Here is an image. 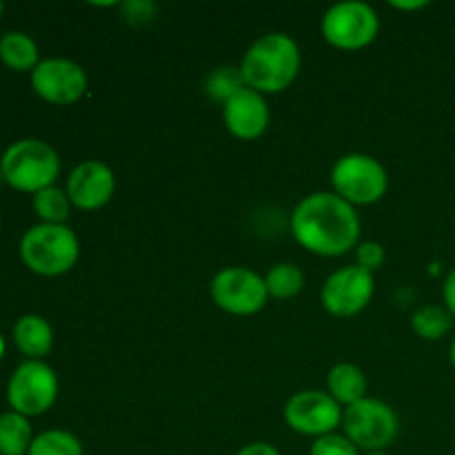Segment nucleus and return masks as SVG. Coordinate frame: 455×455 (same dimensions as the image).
Returning <instances> with one entry per match:
<instances>
[{
  "instance_id": "obj_32",
  "label": "nucleus",
  "mask_w": 455,
  "mask_h": 455,
  "mask_svg": "<svg viewBox=\"0 0 455 455\" xmlns=\"http://www.w3.org/2000/svg\"><path fill=\"white\" fill-rule=\"evenodd\" d=\"M364 455H387L385 451H371V453H364Z\"/></svg>"
},
{
  "instance_id": "obj_15",
  "label": "nucleus",
  "mask_w": 455,
  "mask_h": 455,
  "mask_svg": "<svg viewBox=\"0 0 455 455\" xmlns=\"http://www.w3.org/2000/svg\"><path fill=\"white\" fill-rule=\"evenodd\" d=\"M13 340L29 360H43L53 347V329L43 315H22L13 327Z\"/></svg>"
},
{
  "instance_id": "obj_12",
  "label": "nucleus",
  "mask_w": 455,
  "mask_h": 455,
  "mask_svg": "<svg viewBox=\"0 0 455 455\" xmlns=\"http://www.w3.org/2000/svg\"><path fill=\"white\" fill-rule=\"evenodd\" d=\"M31 87L52 105H74L87 92V74L78 62L47 58L31 71Z\"/></svg>"
},
{
  "instance_id": "obj_14",
  "label": "nucleus",
  "mask_w": 455,
  "mask_h": 455,
  "mask_svg": "<svg viewBox=\"0 0 455 455\" xmlns=\"http://www.w3.org/2000/svg\"><path fill=\"white\" fill-rule=\"evenodd\" d=\"M222 120L238 140H256L269 127V105L265 96L244 84L222 105Z\"/></svg>"
},
{
  "instance_id": "obj_2",
  "label": "nucleus",
  "mask_w": 455,
  "mask_h": 455,
  "mask_svg": "<svg viewBox=\"0 0 455 455\" xmlns=\"http://www.w3.org/2000/svg\"><path fill=\"white\" fill-rule=\"evenodd\" d=\"M244 84L253 92L280 93L300 74V47L287 34H267L247 49L240 65Z\"/></svg>"
},
{
  "instance_id": "obj_5",
  "label": "nucleus",
  "mask_w": 455,
  "mask_h": 455,
  "mask_svg": "<svg viewBox=\"0 0 455 455\" xmlns=\"http://www.w3.org/2000/svg\"><path fill=\"white\" fill-rule=\"evenodd\" d=\"M342 429L358 451H385L400 431L394 409L378 398H364L342 411Z\"/></svg>"
},
{
  "instance_id": "obj_13",
  "label": "nucleus",
  "mask_w": 455,
  "mask_h": 455,
  "mask_svg": "<svg viewBox=\"0 0 455 455\" xmlns=\"http://www.w3.org/2000/svg\"><path fill=\"white\" fill-rule=\"evenodd\" d=\"M114 191V172L100 160H84L67 178L69 203L83 212H96V209L105 207Z\"/></svg>"
},
{
  "instance_id": "obj_33",
  "label": "nucleus",
  "mask_w": 455,
  "mask_h": 455,
  "mask_svg": "<svg viewBox=\"0 0 455 455\" xmlns=\"http://www.w3.org/2000/svg\"><path fill=\"white\" fill-rule=\"evenodd\" d=\"M3 9H4V7H3V3H0V16H3Z\"/></svg>"
},
{
  "instance_id": "obj_27",
  "label": "nucleus",
  "mask_w": 455,
  "mask_h": 455,
  "mask_svg": "<svg viewBox=\"0 0 455 455\" xmlns=\"http://www.w3.org/2000/svg\"><path fill=\"white\" fill-rule=\"evenodd\" d=\"M443 300H444V309L455 318V269L447 275L443 284Z\"/></svg>"
},
{
  "instance_id": "obj_24",
  "label": "nucleus",
  "mask_w": 455,
  "mask_h": 455,
  "mask_svg": "<svg viewBox=\"0 0 455 455\" xmlns=\"http://www.w3.org/2000/svg\"><path fill=\"white\" fill-rule=\"evenodd\" d=\"M309 455H360L358 447L351 443L347 435L329 434L323 438H315V443L311 444Z\"/></svg>"
},
{
  "instance_id": "obj_19",
  "label": "nucleus",
  "mask_w": 455,
  "mask_h": 455,
  "mask_svg": "<svg viewBox=\"0 0 455 455\" xmlns=\"http://www.w3.org/2000/svg\"><path fill=\"white\" fill-rule=\"evenodd\" d=\"M265 284L271 298L289 300V298H296L302 291V287H305V275L291 262H280V265L271 267L265 278Z\"/></svg>"
},
{
  "instance_id": "obj_10",
  "label": "nucleus",
  "mask_w": 455,
  "mask_h": 455,
  "mask_svg": "<svg viewBox=\"0 0 455 455\" xmlns=\"http://www.w3.org/2000/svg\"><path fill=\"white\" fill-rule=\"evenodd\" d=\"M284 420L296 434L323 438L336 434V427L342 425V409L327 391L307 389L289 398Z\"/></svg>"
},
{
  "instance_id": "obj_28",
  "label": "nucleus",
  "mask_w": 455,
  "mask_h": 455,
  "mask_svg": "<svg viewBox=\"0 0 455 455\" xmlns=\"http://www.w3.org/2000/svg\"><path fill=\"white\" fill-rule=\"evenodd\" d=\"M235 455H280L278 449L269 443H251L247 447L240 449Z\"/></svg>"
},
{
  "instance_id": "obj_4",
  "label": "nucleus",
  "mask_w": 455,
  "mask_h": 455,
  "mask_svg": "<svg viewBox=\"0 0 455 455\" xmlns=\"http://www.w3.org/2000/svg\"><path fill=\"white\" fill-rule=\"evenodd\" d=\"M78 238L67 225L40 222L20 240V258L27 269L47 278L67 274L78 260Z\"/></svg>"
},
{
  "instance_id": "obj_23",
  "label": "nucleus",
  "mask_w": 455,
  "mask_h": 455,
  "mask_svg": "<svg viewBox=\"0 0 455 455\" xmlns=\"http://www.w3.org/2000/svg\"><path fill=\"white\" fill-rule=\"evenodd\" d=\"M243 87V74H240V69H235V67H218V69H213L212 74L207 76V83H204L207 96L213 98L216 102H222V105Z\"/></svg>"
},
{
  "instance_id": "obj_18",
  "label": "nucleus",
  "mask_w": 455,
  "mask_h": 455,
  "mask_svg": "<svg viewBox=\"0 0 455 455\" xmlns=\"http://www.w3.org/2000/svg\"><path fill=\"white\" fill-rule=\"evenodd\" d=\"M34 435L25 416L7 411L0 416V455H27Z\"/></svg>"
},
{
  "instance_id": "obj_8",
  "label": "nucleus",
  "mask_w": 455,
  "mask_h": 455,
  "mask_svg": "<svg viewBox=\"0 0 455 455\" xmlns=\"http://www.w3.org/2000/svg\"><path fill=\"white\" fill-rule=\"evenodd\" d=\"M58 398V378L43 360H27L12 373L7 400L20 416H43Z\"/></svg>"
},
{
  "instance_id": "obj_26",
  "label": "nucleus",
  "mask_w": 455,
  "mask_h": 455,
  "mask_svg": "<svg viewBox=\"0 0 455 455\" xmlns=\"http://www.w3.org/2000/svg\"><path fill=\"white\" fill-rule=\"evenodd\" d=\"M120 9H123V16L129 25H145L154 18L156 4L147 3V0H132V3L120 4Z\"/></svg>"
},
{
  "instance_id": "obj_31",
  "label": "nucleus",
  "mask_w": 455,
  "mask_h": 455,
  "mask_svg": "<svg viewBox=\"0 0 455 455\" xmlns=\"http://www.w3.org/2000/svg\"><path fill=\"white\" fill-rule=\"evenodd\" d=\"M3 355H4V340L3 336H0V360H3Z\"/></svg>"
},
{
  "instance_id": "obj_3",
  "label": "nucleus",
  "mask_w": 455,
  "mask_h": 455,
  "mask_svg": "<svg viewBox=\"0 0 455 455\" xmlns=\"http://www.w3.org/2000/svg\"><path fill=\"white\" fill-rule=\"evenodd\" d=\"M58 176H60V158L56 149L38 138L13 142L0 158V178L9 187L25 194L36 196L38 191L49 189Z\"/></svg>"
},
{
  "instance_id": "obj_20",
  "label": "nucleus",
  "mask_w": 455,
  "mask_h": 455,
  "mask_svg": "<svg viewBox=\"0 0 455 455\" xmlns=\"http://www.w3.org/2000/svg\"><path fill=\"white\" fill-rule=\"evenodd\" d=\"M451 324L453 315L438 305L422 307V309H418L411 318L413 331H416V336L422 338V340H440L443 336H447Z\"/></svg>"
},
{
  "instance_id": "obj_11",
  "label": "nucleus",
  "mask_w": 455,
  "mask_h": 455,
  "mask_svg": "<svg viewBox=\"0 0 455 455\" xmlns=\"http://www.w3.org/2000/svg\"><path fill=\"white\" fill-rule=\"evenodd\" d=\"M373 291H376L373 275L360 269L358 265H351L329 275L323 293H320V300H323L324 309L336 318H354L371 302Z\"/></svg>"
},
{
  "instance_id": "obj_1",
  "label": "nucleus",
  "mask_w": 455,
  "mask_h": 455,
  "mask_svg": "<svg viewBox=\"0 0 455 455\" xmlns=\"http://www.w3.org/2000/svg\"><path fill=\"white\" fill-rule=\"evenodd\" d=\"M291 234L315 256H345L358 244L360 218L354 204L333 191H318L298 203L291 213Z\"/></svg>"
},
{
  "instance_id": "obj_16",
  "label": "nucleus",
  "mask_w": 455,
  "mask_h": 455,
  "mask_svg": "<svg viewBox=\"0 0 455 455\" xmlns=\"http://www.w3.org/2000/svg\"><path fill=\"white\" fill-rule=\"evenodd\" d=\"M367 376L363 373V369L351 363L336 364L327 376V394L340 407L342 404L351 407V404L367 398Z\"/></svg>"
},
{
  "instance_id": "obj_7",
  "label": "nucleus",
  "mask_w": 455,
  "mask_h": 455,
  "mask_svg": "<svg viewBox=\"0 0 455 455\" xmlns=\"http://www.w3.org/2000/svg\"><path fill=\"white\" fill-rule=\"evenodd\" d=\"M378 31H380V20L376 9L358 0L333 4L323 18L324 40L342 52H358L369 47L378 38Z\"/></svg>"
},
{
  "instance_id": "obj_17",
  "label": "nucleus",
  "mask_w": 455,
  "mask_h": 455,
  "mask_svg": "<svg viewBox=\"0 0 455 455\" xmlns=\"http://www.w3.org/2000/svg\"><path fill=\"white\" fill-rule=\"evenodd\" d=\"M0 60L13 71H34L38 67V47L22 31H9L0 38Z\"/></svg>"
},
{
  "instance_id": "obj_22",
  "label": "nucleus",
  "mask_w": 455,
  "mask_h": 455,
  "mask_svg": "<svg viewBox=\"0 0 455 455\" xmlns=\"http://www.w3.org/2000/svg\"><path fill=\"white\" fill-rule=\"evenodd\" d=\"M27 455H83V444L69 431L52 429L36 435Z\"/></svg>"
},
{
  "instance_id": "obj_25",
  "label": "nucleus",
  "mask_w": 455,
  "mask_h": 455,
  "mask_svg": "<svg viewBox=\"0 0 455 455\" xmlns=\"http://www.w3.org/2000/svg\"><path fill=\"white\" fill-rule=\"evenodd\" d=\"M355 262H358L360 269L373 274V271L385 265V249H382L380 243H373V240L358 244L355 247Z\"/></svg>"
},
{
  "instance_id": "obj_9",
  "label": "nucleus",
  "mask_w": 455,
  "mask_h": 455,
  "mask_svg": "<svg viewBox=\"0 0 455 455\" xmlns=\"http://www.w3.org/2000/svg\"><path fill=\"white\" fill-rule=\"evenodd\" d=\"M212 298L231 315H253L265 309L269 300L265 278L244 267H227L212 280Z\"/></svg>"
},
{
  "instance_id": "obj_6",
  "label": "nucleus",
  "mask_w": 455,
  "mask_h": 455,
  "mask_svg": "<svg viewBox=\"0 0 455 455\" xmlns=\"http://www.w3.org/2000/svg\"><path fill=\"white\" fill-rule=\"evenodd\" d=\"M333 194L349 204H373L389 189V173L367 154L342 156L331 169Z\"/></svg>"
},
{
  "instance_id": "obj_21",
  "label": "nucleus",
  "mask_w": 455,
  "mask_h": 455,
  "mask_svg": "<svg viewBox=\"0 0 455 455\" xmlns=\"http://www.w3.org/2000/svg\"><path fill=\"white\" fill-rule=\"evenodd\" d=\"M69 196L58 187H49L34 196V212L44 225H65L69 218Z\"/></svg>"
},
{
  "instance_id": "obj_29",
  "label": "nucleus",
  "mask_w": 455,
  "mask_h": 455,
  "mask_svg": "<svg viewBox=\"0 0 455 455\" xmlns=\"http://www.w3.org/2000/svg\"><path fill=\"white\" fill-rule=\"evenodd\" d=\"M427 0H418V3H391V7L400 9V12H416V9H425Z\"/></svg>"
},
{
  "instance_id": "obj_30",
  "label": "nucleus",
  "mask_w": 455,
  "mask_h": 455,
  "mask_svg": "<svg viewBox=\"0 0 455 455\" xmlns=\"http://www.w3.org/2000/svg\"><path fill=\"white\" fill-rule=\"evenodd\" d=\"M449 358H451V364H453V369H455V340L451 342V349H449Z\"/></svg>"
}]
</instances>
